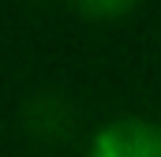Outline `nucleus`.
<instances>
[{"instance_id":"nucleus-1","label":"nucleus","mask_w":161,"mask_h":157,"mask_svg":"<svg viewBox=\"0 0 161 157\" xmlns=\"http://www.w3.org/2000/svg\"><path fill=\"white\" fill-rule=\"evenodd\" d=\"M86 157H161V123L120 116L94 131Z\"/></svg>"},{"instance_id":"nucleus-3","label":"nucleus","mask_w":161,"mask_h":157,"mask_svg":"<svg viewBox=\"0 0 161 157\" xmlns=\"http://www.w3.org/2000/svg\"><path fill=\"white\" fill-rule=\"evenodd\" d=\"M71 4H75V11H82L86 19H120L139 0H71Z\"/></svg>"},{"instance_id":"nucleus-2","label":"nucleus","mask_w":161,"mask_h":157,"mask_svg":"<svg viewBox=\"0 0 161 157\" xmlns=\"http://www.w3.org/2000/svg\"><path fill=\"white\" fill-rule=\"evenodd\" d=\"M23 120H26V131H30L34 138H41V142H60V138H68L71 127H75L71 105H68L60 94H53V90L34 94V97L26 101V109H23Z\"/></svg>"}]
</instances>
